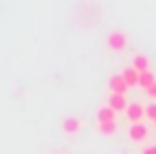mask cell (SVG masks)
Masks as SVG:
<instances>
[{"label":"cell","mask_w":156,"mask_h":154,"mask_svg":"<svg viewBox=\"0 0 156 154\" xmlns=\"http://www.w3.org/2000/svg\"><path fill=\"white\" fill-rule=\"evenodd\" d=\"M126 45H128V39H126V34L122 30H113V32L107 34V47L109 49L122 52V49H126Z\"/></svg>","instance_id":"cell-1"},{"label":"cell","mask_w":156,"mask_h":154,"mask_svg":"<svg viewBox=\"0 0 156 154\" xmlns=\"http://www.w3.org/2000/svg\"><path fill=\"white\" fill-rule=\"evenodd\" d=\"M147 124L145 122H133L130 126H128V137H130V141H143L145 137H147Z\"/></svg>","instance_id":"cell-2"},{"label":"cell","mask_w":156,"mask_h":154,"mask_svg":"<svg viewBox=\"0 0 156 154\" xmlns=\"http://www.w3.org/2000/svg\"><path fill=\"white\" fill-rule=\"evenodd\" d=\"M126 118L130 120V124L133 122H143V118H145V107L141 105V103H128V107H126Z\"/></svg>","instance_id":"cell-3"},{"label":"cell","mask_w":156,"mask_h":154,"mask_svg":"<svg viewBox=\"0 0 156 154\" xmlns=\"http://www.w3.org/2000/svg\"><path fill=\"white\" fill-rule=\"evenodd\" d=\"M109 90H111L113 94H126L128 84L124 81L122 75H111V77H109Z\"/></svg>","instance_id":"cell-4"},{"label":"cell","mask_w":156,"mask_h":154,"mask_svg":"<svg viewBox=\"0 0 156 154\" xmlns=\"http://www.w3.org/2000/svg\"><path fill=\"white\" fill-rule=\"evenodd\" d=\"M107 105L113 109V111H126V107H128V101H126V96L124 94H109V98H107Z\"/></svg>","instance_id":"cell-5"},{"label":"cell","mask_w":156,"mask_h":154,"mask_svg":"<svg viewBox=\"0 0 156 154\" xmlns=\"http://www.w3.org/2000/svg\"><path fill=\"white\" fill-rule=\"evenodd\" d=\"M62 131H64L66 135H75V133H79V131H81V120L75 118V116H66V118L62 120Z\"/></svg>","instance_id":"cell-6"},{"label":"cell","mask_w":156,"mask_h":154,"mask_svg":"<svg viewBox=\"0 0 156 154\" xmlns=\"http://www.w3.org/2000/svg\"><path fill=\"white\" fill-rule=\"evenodd\" d=\"M130 66H133L135 71H139V73H145V71H150V58H147L145 54H135Z\"/></svg>","instance_id":"cell-7"},{"label":"cell","mask_w":156,"mask_h":154,"mask_svg":"<svg viewBox=\"0 0 156 154\" xmlns=\"http://www.w3.org/2000/svg\"><path fill=\"white\" fill-rule=\"evenodd\" d=\"M115 113L118 111H113L109 105H103V107H98V111H96V122L101 124V122H115Z\"/></svg>","instance_id":"cell-8"},{"label":"cell","mask_w":156,"mask_h":154,"mask_svg":"<svg viewBox=\"0 0 156 154\" xmlns=\"http://www.w3.org/2000/svg\"><path fill=\"white\" fill-rule=\"evenodd\" d=\"M120 75L124 77V81L128 84V88H133V86H139V71H135L133 66H124Z\"/></svg>","instance_id":"cell-9"},{"label":"cell","mask_w":156,"mask_h":154,"mask_svg":"<svg viewBox=\"0 0 156 154\" xmlns=\"http://www.w3.org/2000/svg\"><path fill=\"white\" fill-rule=\"evenodd\" d=\"M156 84V77H154V73L152 71H145V73H139V88H143L145 92L152 88Z\"/></svg>","instance_id":"cell-10"},{"label":"cell","mask_w":156,"mask_h":154,"mask_svg":"<svg viewBox=\"0 0 156 154\" xmlns=\"http://www.w3.org/2000/svg\"><path fill=\"white\" fill-rule=\"evenodd\" d=\"M98 131L105 133V135H111V133H115V122H101Z\"/></svg>","instance_id":"cell-11"},{"label":"cell","mask_w":156,"mask_h":154,"mask_svg":"<svg viewBox=\"0 0 156 154\" xmlns=\"http://www.w3.org/2000/svg\"><path fill=\"white\" fill-rule=\"evenodd\" d=\"M145 118L152 120V122L156 120V103H150V105L145 107Z\"/></svg>","instance_id":"cell-12"},{"label":"cell","mask_w":156,"mask_h":154,"mask_svg":"<svg viewBox=\"0 0 156 154\" xmlns=\"http://www.w3.org/2000/svg\"><path fill=\"white\" fill-rule=\"evenodd\" d=\"M143 154H156V145H150V148H145V150H143Z\"/></svg>","instance_id":"cell-13"},{"label":"cell","mask_w":156,"mask_h":154,"mask_svg":"<svg viewBox=\"0 0 156 154\" xmlns=\"http://www.w3.org/2000/svg\"><path fill=\"white\" fill-rule=\"evenodd\" d=\"M147 94H150V96H154V98H156V84H154V86H152V88H150V90H147Z\"/></svg>","instance_id":"cell-14"},{"label":"cell","mask_w":156,"mask_h":154,"mask_svg":"<svg viewBox=\"0 0 156 154\" xmlns=\"http://www.w3.org/2000/svg\"><path fill=\"white\" fill-rule=\"evenodd\" d=\"M154 126H156V120H154Z\"/></svg>","instance_id":"cell-15"}]
</instances>
